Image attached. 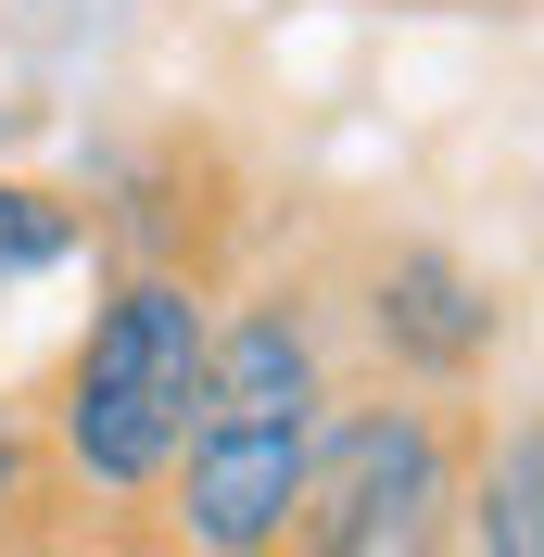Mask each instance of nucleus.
Masks as SVG:
<instances>
[{
  "label": "nucleus",
  "instance_id": "nucleus-1",
  "mask_svg": "<svg viewBox=\"0 0 544 557\" xmlns=\"http://www.w3.org/2000/svg\"><path fill=\"white\" fill-rule=\"evenodd\" d=\"M330 406H342V355H330V305L305 278H254L240 305H215L203 406L177 431L165 494H152L165 545L177 557H279Z\"/></svg>",
  "mask_w": 544,
  "mask_h": 557
},
{
  "label": "nucleus",
  "instance_id": "nucleus-2",
  "mask_svg": "<svg viewBox=\"0 0 544 557\" xmlns=\"http://www.w3.org/2000/svg\"><path fill=\"white\" fill-rule=\"evenodd\" d=\"M203 343H215V278L177 253L102 267L89 317H76L64 368H51V418H38V469L76 507H152L177 469V431L203 406Z\"/></svg>",
  "mask_w": 544,
  "mask_h": 557
},
{
  "label": "nucleus",
  "instance_id": "nucleus-3",
  "mask_svg": "<svg viewBox=\"0 0 544 557\" xmlns=\"http://www.w3.org/2000/svg\"><path fill=\"white\" fill-rule=\"evenodd\" d=\"M456 469H469L456 406L342 393L279 557H456Z\"/></svg>",
  "mask_w": 544,
  "mask_h": 557
},
{
  "label": "nucleus",
  "instance_id": "nucleus-4",
  "mask_svg": "<svg viewBox=\"0 0 544 557\" xmlns=\"http://www.w3.org/2000/svg\"><path fill=\"white\" fill-rule=\"evenodd\" d=\"M355 330H368V355H380V393L456 406V393H481V368L507 355V292H494L469 253H443V242H393L355 278Z\"/></svg>",
  "mask_w": 544,
  "mask_h": 557
},
{
  "label": "nucleus",
  "instance_id": "nucleus-5",
  "mask_svg": "<svg viewBox=\"0 0 544 557\" xmlns=\"http://www.w3.org/2000/svg\"><path fill=\"white\" fill-rule=\"evenodd\" d=\"M456 557H544V418L507 406L456 469Z\"/></svg>",
  "mask_w": 544,
  "mask_h": 557
},
{
  "label": "nucleus",
  "instance_id": "nucleus-6",
  "mask_svg": "<svg viewBox=\"0 0 544 557\" xmlns=\"http://www.w3.org/2000/svg\"><path fill=\"white\" fill-rule=\"evenodd\" d=\"M102 278V215L76 190H38V177H0V317L26 305L38 278Z\"/></svg>",
  "mask_w": 544,
  "mask_h": 557
},
{
  "label": "nucleus",
  "instance_id": "nucleus-7",
  "mask_svg": "<svg viewBox=\"0 0 544 557\" xmlns=\"http://www.w3.org/2000/svg\"><path fill=\"white\" fill-rule=\"evenodd\" d=\"M38 507H51V469H38V418L0 406V545H26Z\"/></svg>",
  "mask_w": 544,
  "mask_h": 557
}]
</instances>
